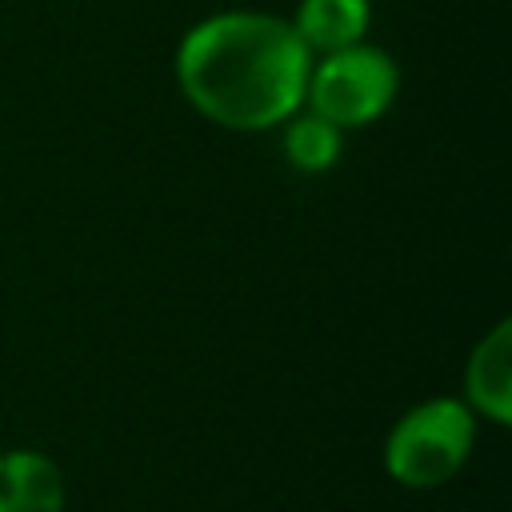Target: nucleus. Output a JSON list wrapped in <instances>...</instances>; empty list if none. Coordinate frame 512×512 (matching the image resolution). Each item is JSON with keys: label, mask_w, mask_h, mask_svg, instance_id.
Returning a JSON list of instances; mask_svg holds the SVG:
<instances>
[{"label": "nucleus", "mask_w": 512, "mask_h": 512, "mask_svg": "<svg viewBox=\"0 0 512 512\" xmlns=\"http://www.w3.org/2000/svg\"><path fill=\"white\" fill-rule=\"evenodd\" d=\"M312 52L272 12H220L200 20L176 48L184 100L232 132L276 128L304 104Z\"/></svg>", "instance_id": "obj_1"}, {"label": "nucleus", "mask_w": 512, "mask_h": 512, "mask_svg": "<svg viewBox=\"0 0 512 512\" xmlns=\"http://www.w3.org/2000/svg\"><path fill=\"white\" fill-rule=\"evenodd\" d=\"M476 444V412L464 400H424L396 420L384 444V468L404 488H436L452 480Z\"/></svg>", "instance_id": "obj_2"}, {"label": "nucleus", "mask_w": 512, "mask_h": 512, "mask_svg": "<svg viewBox=\"0 0 512 512\" xmlns=\"http://www.w3.org/2000/svg\"><path fill=\"white\" fill-rule=\"evenodd\" d=\"M396 88H400L396 60L384 48L360 40L312 60L304 100L316 116H324L336 128H364L392 108Z\"/></svg>", "instance_id": "obj_3"}, {"label": "nucleus", "mask_w": 512, "mask_h": 512, "mask_svg": "<svg viewBox=\"0 0 512 512\" xmlns=\"http://www.w3.org/2000/svg\"><path fill=\"white\" fill-rule=\"evenodd\" d=\"M468 408L488 416L492 424L512 420V324L500 320L468 356L464 368Z\"/></svg>", "instance_id": "obj_4"}, {"label": "nucleus", "mask_w": 512, "mask_h": 512, "mask_svg": "<svg viewBox=\"0 0 512 512\" xmlns=\"http://www.w3.org/2000/svg\"><path fill=\"white\" fill-rule=\"evenodd\" d=\"M0 512H64V472L36 448L0 452Z\"/></svg>", "instance_id": "obj_5"}, {"label": "nucleus", "mask_w": 512, "mask_h": 512, "mask_svg": "<svg viewBox=\"0 0 512 512\" xmlns=\"http://www.w3.org/2000/svg\"><path fill=\"white\" fill-rule=\"evenodd\" d=\"M368 16H372L368 0H300L296 20L288 24L312 56H324L360 44L368 32Z\"/></svg>", "instance_id": "obj_6"}, {"label": "nucleus", "mask_w": 512, "mask_h": 512, "mask_svg": "<svg viewBox=\"0 0 512 512\" xmlns=\"http://www.w3.org/2000/svg\"><path fill=\"white\" fill-rule=\"evenodd\" d=\"M284 152L300 172H328L340 156V128L328 124L324 116H288V136Z\"/></svg>", "instance_id": "obj_7"}]
</instances>
